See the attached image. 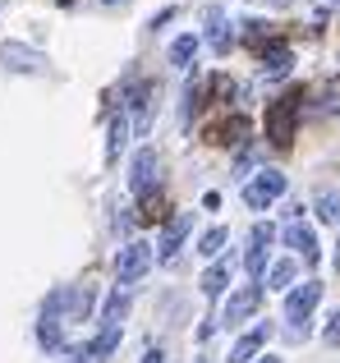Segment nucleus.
I'll return each instance as SVG.
<instances>
[{"instance_id": "nucleus-1", "label": "nucleus", "mask_w": 340, "mask_h": 363, "mask_svg": "<svg viewBox=\"0 0 340 363\" xmlns=\"http://www.w3.org/2000/svg\"><path fill=\"white\" fill-rule=\"evenodd\" d=\"M299 116H304V88L267 101V138L276 143V147H290V143H295V129H299Z\"/></svg>"}, {"instance_id": "nucleus-2", "label": "nucleus", "mask_w": 340, "mask_h": 363, "mask_svg": "<svg viewBox=\"0 0 340 363\" xmlns=\"http://www.w3.org/2000/svg\"><path fill=\"white\" fill-rule=\"evenodd\" d=\"M317 299H322V281H304L299 290H290V299H285L290 340H304V336H308V318H313Z\"/></svg>"}, {"instance_id": "nucleus-3", "label": "nucleus", "mask_w": 340, "mask_h": 363, "mask_svg": "<svg viewBox=\"0 0 340 363\" xmlns=\"http://www.w3.org/2000/svg\"><path fill=\"white\" fill-rule=\"evenodd\" d=\"M147 267H152V244L134 240V244H125L115 253V281L120 285H138L147 276Z\"/></svg>"}, {"instance_id": "nucleus-4", "label": "nucleus", "mask_w": 340, "mask_h": 363, "mask_svg": "<svg viewBox=\"0 0 340 363\" xmlns=\"http://www.w3.org/2000/svg\"><path fill=\"white\" fill-rule=\"evenodd\" d=\"M285 194V175H280V170H258V175L249 179V184H244V203L253 207V212H267L271 203H276V198Z\"/></svg>"}, {"instance_id": "nucleus-5", "label": "nucleus", "mask_w": 340, "mask_h": 363, "mask_svg": "<svg viewBox=\"0 0 340 363\" xmlns=\"http://www.w3.org/2000/svg\"><path fill=\"white\" fill-rule=\"evenodd\" d=\"M157 175H162V161H157V147H138L134 166H129V189H134L138 198L157 194Z\"/></svg>"}, {"instance_id": "nucleus-6", "label": "nucleus", "mask_w": 340, "mask_h": 363, "mask_svg": "<svg viewBox=\"0 0 340 363\" xmlns=\"http://www.w3.org/2000/svg\"><path fill=\"white\" fill-rule=\"evenodd\" d=\"M258 308H262V285H244V290H234L230 299H225L221 322L225 327H239V322H249Z\"/></svg>"}, {"instance_id": "nucleus-7", "label": "nucleus", "mask_w": 340, "mask_h": 363, "mask_svg": "<svg viewBox=\"0 0 340 363\" xmlns=\"http://www.w3.org/2000/svg\"><path fill=\"white\" fill-rule=\"evenodd\" d=\"M271 240H276V230L271 225H253V235H249V253H244V272L253 276V281H262L267 276V253H271Z\"/></svg>"}, {"instance_id": "nucleus-8", "label": "nucleus", "mask_w": 340, "mask_h": 363, "mask_svg": "<svg viewBox=\"0 0 340 363\" xmlns=\"http://www.w3.org/2000/svg\"><path fill=\"white\" fill-rule=\"evenodd\" d=\"M193 230V212H175L170 221L162 225V244H157V257L162 262H170V257L179 253V244H184V235Z\"/></svg>"}, {"instance_id": "nucleus-9", "label": "nucleus", "mask_w": 340, "mask_h": 363, "mask_svg": "<svg viewBox=\"0 0 340 363\" xmlns=\"http://www.w3.org/2000/svg\"><path fill=\"white\" fill-rule=\"evenodd\" d=\"M290 65H295V51H290L285 42H267V46L258 51V69H262V79H285Z\"/></svg>"}, {"instance_id": "nucleus-10", "label": "nucleus", "mask_w": 340, "mask_h": 363, "mask_svg": "<svg viewBox=\"0 0 340 363\" xmlns=\"http://www.w3.org/2000/svg\"><path fill=\"white\" fill-rule=\"evenodd\" d=\"M285 244L295 248L304 262H317V257H322V248H317V235H313V225H304V216H295V221L285 225Z\"/></svg>"}, {"instance_id": "nucleus-11", "label": "nucleus", "mask_w": 340, "mask_h": 363, "mask_svg": "<svg viewBox=\"0 0 340 363\" xmlns=\"http://www.w3.org/2000/svg\"><path fill=\"white\" fill-rule=\"evenodd\" d=\"M115 345H120V327H101L97 336L83 345V354H79V363H106L110 354H115Z\"/></svg>"}, {"instance_id": "nucleus-12", "label": "nucleus", "mask_w": 340, "mask_h": 363, "mask_svg": "<svg viewBox=\"0 0 340 363\" xmlns=\"http://www.w3.org/2000/svg\"><path fill=\"white\" fill-rule=\"evenodd\" d=\"M267 336H271V327H253V331H244L239 340L230 345V363H249L258 350H267Z\"/></svg>"}, {"instance_id": "nucleus-13", "label": "nucleus", "mask_w": 340, "mask_h": 363, "mask_svg": "<svg viewBox=\"0 0 340 363\" xmlns=\"http://www.w3.org/2000/svg\"><path fill=\"white\" fill-rule=\"evenodd\" d=\"M207 23H212V51H216V55H230L234 33H230V23H225V9L212 5V9H207Z\"/></svg>"}, {"instance_id": "nucleus-14", "label": "nucleus", "mask_w": 340, "mask_h": 363, "mask_svg": "<svg viewBox=\"0 0 340 363\" xmlns=\"http://www.w3.org/2000/svg\"><path fill=\"white\" fill-rule=\"evenodd\" d=\"M207 138H212V143H221V147H239V143L249 138V120H244V116H234V120H221L212 133H207Z\"/></svg>"}, {"instance_id": "nucleus-15", "label": "nucleus", "mask_w": 340, "mask_h": 363, "mask_svg": "<svg viewBox=\"0 0 340 363\" xmlns=\"http://www.w3.org/2000/svg\"><path fill=\"white\" fill-rule=\"evenodd\" d=\"M198 285H203L207 299H221L225 285H230V262H212V267L203 272V281H198Z\"/></svg>"}, {"instance_id": "nucleus-16", "label": "nucleus", "mask_w": 340, "mask_h": 363, "mask_svg": "<svg viewBox=\"0 0 340 363\" xmlns=\"http://www.w3.org/2000/svg\"><path fill=\"white\" fill-rule=\"evenodd\" d=\"M125 313H129V294L115 290L106 299V308H101V327H120V322H125Z\"/></svg>"}, {"instance_id": "nucleus-17", "label": "nucleus", "mask_w": 340, "mask_h": 363, "mask_svg": "<svg viewBox=\"0 0 340 363\" xmlns=\"http://www.w3.org/2000/svg\"><path fill=\"white\" fill-rule=\"evenodd\" d=\"M0 65H5V69H37V55L33 51H23V46H5V51H0Z\"/></svg>"}, {"instance_id": "nucleus-18", "label": "nucleus", "mask_w": 340, "mask_h": 363, "mask_svg": "<svg viewBox=\"0 0 340 363\" xmlns=\"http://www.w3.org/2000/svg\"><path fill=\"white\" fill-rule=\"evenodd\" d=\"M198 55V37L193 33H184V37H175V46H170V65H179V69H188V60Z\"/></svg>"}, {"instance_id": "nucleus-19", "label": "nucleus", "mask_w": 340, "mask_h": 363, "mask_svg": "<svg viewBox=\"0 0 340 363\" xmlns=\"http://www.w3.org/2000/svg\"><path fill=\"white\" fill-rule=\"evenodd\" d=\"M225 244H230V230H225V225H216V230H207L203 240H198V253H203V257H221Z\"/></svg>"}, {"instance_id": "nucleus-20", "label": "nucleus", "mask_w": 340, "mask_h": 363, "mask_svg": "<svg viewBox=\"0 0 340 363\" xmlns=\"http://www.w3.org/2000/svg\"><path fill=\"white\" fill-rule=\"evenodd\" d=\"M317 216H322V221H332V225H340V194H332V189H322V194H317Z\"/></svg>"}, {"instance_id": "nucleus-21", "label": "nucleus", "mask_w": 340, "mask_h": 363, "mask_svg": "<svg viewBox=\"0 0 340 363\" xmlns=\"http://www.w3.org/2000/svg\"><path fill=\"white\" fill-rule=\"evenodd\" d=\"M262 281H267V290H285V285L295 281V262H290V257H285V262H276Z\"/></svg>"}, {"instance_id": "nucleus-22", "label": "nucleus", "mask_w": 340, "mask_h": 363, "mask_svg": "<svg viewBox=\"0 0 340 363\" xmlns=\"http://www.w3.org/2000/svg\"><path fill=\"white\" fill-rule=\"evenodd\" d=\"M125 138H129V120H125V116H115V120H110V143H106V157H120Z\"/></svg>"}, {"instance_id": "nucleus-23", "label": "nucleus", "mask_w": 340, "mask_h": 363, "mask_svg": "<svg viewBox=\"0 0 340 363\" xmlns=\"http://www.w3.org/2000/svg\"><path fill=\"white\" fill-rule=\"evenodd\" d=\"M37 340H42L46 350H60V345H64V336H60V322L42 318V327H37Z\"/></svg>"}, {"instance_id": "nucleus-24", "label": "nucleus", "mask_w": 340, "mask_h": 363, "mask_svg": "<svg viewBox=\"0 0 340 363\" xmlns=\"http://www.w3.org/2000/svg\"><path fill=\"white\" fill-rule=\"evenodd\" d=\"M327 340H332V345H340V308L332 313V327H327Z\"/></svg>"}, {"instance_id": "nucleus-25", "label": "nucleus", "mask_w": 340, "mask_h": 363, "mask_svg": "<svg viewBox=\"0 0 340 363\" xmlns=\"http://www.w3.org/2000/svg\"><path fill=\"white\" fill-rule=\"evenodd\" d=\"M143 363H166V359H162V350H152V354H147Z\"/></svg>"}, {"instance_id": "nucleus-26", "label": "nucleus", "mask_w": 340, "mask_h": 363, "mask_svg": "<svg viewBox=\"0 0 340 363\" xmlns=\"http://www.w3.org/2000/svg\"><path fill=\"white\" fill-rule=\"evenodd\" d=\"M253 5H290V0H253Z\"/></svg>"}, {"instance_id": "nucleus-27", "label": "nucleus", "mask_w": 340, "mask_h": 363, "mask_svg": "<svg viewBox=\"0 0 340 363\" xmlns=\"http://www.w3.org/2000/svg\"><path fill=\"white\" fill-rule=\"evenodd\" d=\"M258 363H280V359H271V354H262V359H258Z\"/></svg>"}, {"instance_id": "nucleus-28", "label": "nucleus", "mask_w": 340, "mask_h": 363, "mask_svg": "<svg viewBox=\"0 0 340 363\" xmlns=\"http://www.w3.org/2000/svg\"><path fill=\"white\" fill-rule=\"evenodd\" d=\"M336 267H340V244H336Z\"/></svg>"}, {"instance_id": "nucleus-29", "label": "nucleus", "mask_w": 340, "mask_h": 363, "mask_svg": "<svg viewBox=\"0 0 340 363\" xmlns=\"http://www.w3.org/2000/svg\"><path fill=\"white\" fill-rule=\"evenodd\" d=\"M101 5H120V0H101Z\"/></svg>"}, {"instance_id": "nucleus-30", "label": "nucleus", "mask_w": 340, "mask_h": 363, "mask_svg": "<svg viewBox=\"0 0 340 363\" xmlns=\"http://www.w3.org/2000/svg\"><path fill=\"white\" fill-rule=\"evenodd\" d=\"M198 363H212V359H198Z\"/></svg>"}, {"instance_id": "nucleus-31", "label": "nucleus", "mask_w": 340, "mask_h": 363, "mask_svg": "<svg viewBox=\"0 0 340 363\" xmlns=\"http://www.w3.org/2000/svg\"><path fill=\"white\" fill-rule=\"evenodd\" d=\"M74 363H79V359H74Z\"/></svg>"}]
</instances>
